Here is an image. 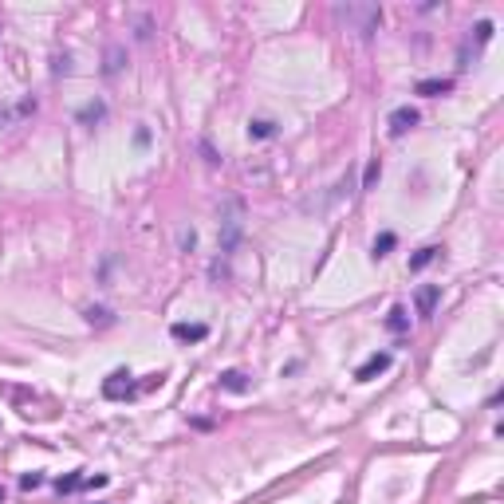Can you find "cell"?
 <instances>
[{
	"instance_id": "1",
	"label": "cell",
	"mask_w": 504,
	"mask_h": 504,
	"mask_svg": "<svg viewBox=\"0 0 504 504\" xmlns=\"http://www.w3.org/2000/svg\"><path fill=\"white\" fill-rule=\"evenodd\" d=\"M339 16L350 24V32H359V36H370L382 24V9L378 4H347V9H339Z\"/></svg>"
},
{
	"instance_id": "2",
	"label": "cell",
	"mask_w": 504,
	"mask_h": 504,
	"mask_svg": "<svg viewBox=\"0 0 504 504\" xmlns=\"http://www.w3.org/2000/svg\"><path fill=\"white\" fill-rule=\"evenodd\" d=\"M237 240H240V201H229L225 217H221V252L225 257H232Z\"/></svg>"
},
{
	"instance_id": "3",
	"label": "cell",
	"mask_w": 504,
	"mask_h": 504,
	"mask_svg": "<svg viewBox=\"0 0 504 504\" xmlns=\"http://www.w3.org/2000/svg\"><path fill=\"white\" fill-rule=\"evenodd\" d=\"M103 394L111 402H122V398H134V382H130V375L127 370H114L111 378L103 382Z\"/></svg>"
},
{
	"instance_id": "4",
	"label": "cell",
	"mask_w": 504,
	"mask_h": 504,
	"mask_svg": "<svg viewBox=\"0 0 504 504\" xmlns=\"http://www.w3.org/2000/svg\"><path fill=\"white\" fill-rule=\"evenodd\" d=\"M386 127H390L394 138H402L410 127H418V111H414V107H398V111L390 114V122H386Z\"/></svg>"
},
{
	"instance_id": "5",
	"label": "cell",
	"mask_w": 504,
	"mask_h": 504,
	"mask_svg": "<svg viewBox=\"0 0 504 504\" xmlns=\"http://www.w3.org/2000/svg\"><path fill=\"white\" fill-rule=\"evenodd\" d=\"M386 367H390V355H386V350H378V355H370V359L363 363L359 370H355V378H359V382H370V378L382 375Z\"/></svg>"
},
{
	"instance_id": "6",
	"label": "cell",
	"mask_w": 504,
	"mask_h": 504,
	"mask_svg": "<svg viewBox=\"0 0 504 504\" xmlns=\"http://www.w3.org/2000/svg\"><path fill=\"white\" fill-rule=\"evenodd\" d=\"M170 335H173V339H181V343H197V339H205V335H209V327L205 323H173Z\"/></svg>"
},
{
	"instance_id": "7",
	"label": "cell",
	"mask_w": 504,
	"mask_h": 504,
	"mask_svg": "<svg viewBox=\"0 0 504 504\" xmlns=\"http://www.w3.org/2000/svg\"><path fill=\"white\" fill-rule=\"evenodd\" d=\"M473 32H477V48H485V43L493 40V20H481ZM465 48H473V40H465ZM465 48H461V68H469V52H465Z\"/></svg>"
},
{
	"instance_id": "8",
	"label": "cell",
	"mask_w": 504,
	"mask_h": 504,
	"mask_svg": "<svg viewBox=\"0 0 504 504\" xmlns=\"http://www.w3.org/2000/svg\"><path fill=\"white\" fill-rule=\"evenodd\" d=\"M434 308H437V284H426V288L418 291V316L429 319V316H434Z\"/></svg>"
},
{
	"instance_id": "9",
	"label": "cell",
	"mask_w": 504,
	"mask_h": 504,
	"mask_svg": "<svg viewBox=\"0 0 504 504\" xmlns=\"http://www.w3.org/2000/svg\"><path fill=\"white\" fill-rule=\"evenodd\" d=\"M445 91H453V79H422L418 83V95H445Z\"/></svg>"
},
{
	"instance_id": "10",
	"label": "cell",
	"mask_w": 504,
	"mask_h": 504,
	"mask_svg": "<svg viewBox=\"0 0 504 504\" xmlns=\"http://www.w3.org/2000/svg\"><path fill=\"white\" fill-rule=\"evenodd\" d=\"M386 327H390L394 335L410 331V316H406V308H390V316H386Z\"/></svg>"
},
{
	"instance_id": "11",
	"label": "cell",
	"mask_w": 504,
	"mask_h": 504,
	"mask_svg": "<svg viewBox=\"0 0 504 504\" xmlns=\"http://www.w3.org/2000/svg\"><path fill=\"white\" fill-rule=\"evenodd\" d=\"M221 386H225V390H232V394L248 390V382H245V375H240V370H225V375H221Z\"/></svg>"
},
{
	"instance_id": "12",
	"label": "cell",
	"mask_w": 504,
	"mask_h": 504,
	"mask_svg": "<svg viewBox=\"0 0 504 504\" xmlns=\"http://www.w3.org/2000/svg\"><path fill=\"white\" fill-rule=\"evenodd\" d=\"M434 260H437V248H418V257L410 260V268H414V272H422V268L434 264Z\"/></svg>"
},
{
	"instance_id": "13",
	"label": "cell",
	"mask_w": 504,
	"mask_h": 504,
	"mask_svg": "<svg viewBox=\"0 0 504 504\" xmlns=\"http://www.w3.org/2000/svg\"><path fill=\"white\" fill-rule=\"evenodd\" d=\"M248 134L252 138H272L276 134V122H268V119H257L252 127H248Z\"/></svg>"
},
{
	"instance_id": "14",
	"label": "cell",
	"mask_w": 504,
	"mask_h": 504,
	"mask_svg": "<svg viewBox=\"0 0 504 504\" xmlns=\"http://www.w3.org/2000/svg\"><path fill=\"white\" fill-rule=\"evenodd\" d=\"M394 245H398V237H394V232H382V237L375 240V257H386Z\"/></svg>"
},
{
	"instance_id": "15",
	"label": "cell",
	"mask_w": 504,
	"mask_h": 504,
	"mask_svg": "<svg viewBox=\"0 0 504 504\" xmlns=\"http://www.w3.org/2000/svg\"><path fill=\"white\" fill-rule=\"evenodd\" d=\"M79 119H83V122H99V119H103V103L83 107V111H79Z\"/></svg>"
},
{
	"instance_id": "16",
	"label": "cell",
	"mask_w": 504,
	"mask_h": 504,
	"mask_svg": "<svg viewBox=\"0 0 504 504\" xmlns=\"http://www.w3.org/2000/svg\"><path fill=\"white\" fill-rule=\"evenodd\" d=\"M378 178H382V166H378V162H370V166H367V173H363V189H370Z\"/></svg>"
},
{
	"instance_id": "17",
	"label": "cell",
	"mask_w": 504,
	"mask_h": 504,
	"mask_svg": "<svg viewBox=\"0 0 504 504\" xmlns=\"http://www.w3.org/2000/svg\"><path fill=\"white\" fill-rule=\"evenodd\" d=\"M55 488H60V493H75V488H83V477H60Z\"/></svg>"
},
{
	"instance_id": "18",
	"label": "cell",
	"mask_w": 504,
	"mask_h": 504,
	"mask_svg": "<svg viewBox=\"0 0 504 504\" xmlns=\"http://www.w3.org/2000/svg\"><path fill=\"white\" fill-rule=\"evenodd\" d=\"M107 60H111V63H107V75H114V71H119V52L111 48V55H107Z\"/></svg>"
},
{
	"instance_id": "19",
	"label": "cell",
	"mask_w": 504,
	"mask_h": 504,
	"mask_svg": "<svg viewBox=\"0 0 504 504\" xmlns=\"http://www.w3.org/2000/svg\"><path fill=\"white\" fill-rule=\"evenodd\" d=\"M40 485V477H36V473H28V477H20V488H36Z\"/></svg>"
},
{
	"instance_id": "20",
	"label": "cell",
	"mask_w": 504,
	"mask_h": 504,
	"mask_svg": "<svg viewBox=\"0 0 504 504\" xmlns=\"http://www.w3.org/2000/svg\"><path fill=\"white\" fill-rule=\"evenodd\" d=\"M0 504H4V488H0Z\"/></svg>"
}]
</instances>
